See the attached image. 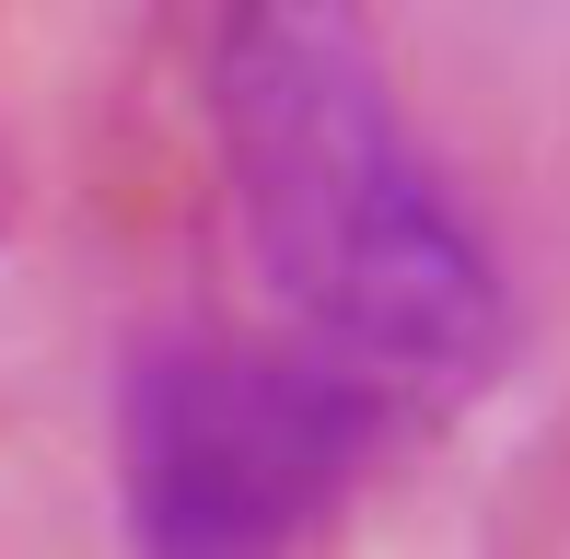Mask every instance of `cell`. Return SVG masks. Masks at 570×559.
Listing matches in <instances>:
<instances>
[{"instance_id":"cell-1","label":"cell","mask_w":570,"mask_h":559,"mask_svg":"<svg viewBox=\"0 0 570 559\" xmlns=\"http://www.w3.org/2000/svg\"><path fill=\"white\" fill-rule=\"evenodd\" d=\"M210 129L245 257L292 303L303 350L384 409H454L512 362V280L420 151L361 0H222Z\"/></svg>"},{"instance_id":"cell-2","label":"cell","mask_w":570,"mask_h":559,"mask_svg":"<svg viewBox=\"0 0 570 559\" xmlns=\"http://www.w3.org/2000/svg\"><path fill=\"white\" fill-rule=\"evenodd\" d=\"M384 409L361 373L268 339H164L117 409L140 559H303L373 478Z\"/></svg>"}]
</instances>
